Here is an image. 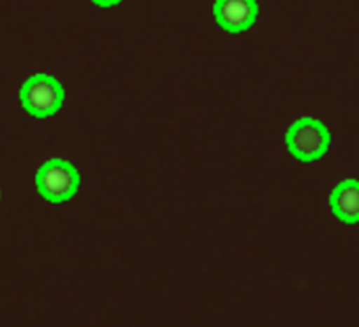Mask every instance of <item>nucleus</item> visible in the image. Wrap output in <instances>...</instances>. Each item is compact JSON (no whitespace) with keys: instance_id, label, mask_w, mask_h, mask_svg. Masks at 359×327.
I'll use <instances>...</instances> for the list:
<instances>
[{"instance_id":"f257e3e1","label":"nucleus","mask_w":359,"mask_h":327,"mask_svg":"<svg viewBox=\"0 0 359 327\" xmlns=\"http://www.w3.org/2000/svg\"><path fill=\"white\" fill-rule=\"evenodd\" d=\"M289 151L302 162H312L323 157L330 148V130L313 118L296 120L287 130Z\"/></svg>"},{"instance_id":"f03ea898","label":"nucleus","mask_w":359,"mask_h":327,"mask_svg":"<svg viewBox=\"0 0 359 327\" xmlns=\"http://www.w3.org/2000/svg\"><path fill=\"white\" fill-rule=\"evenodd\" d=\"M22 104L30 115L46 118L57 113L64 102V88L48 74H36L25 81L20 92Z\"/></svg>"},{"instance_id":"7ed1b4c3","label":"nucleus","mask_w":359,"mask_h":327,"mask_svg":"<svg viewBox=\"0 0 359 327\" xmlns=\"http://www.w3.org/2000/svg\"><path fill=\"white\" fill-rule=\"evenodd\" d=\"M37 190L51 202H64L76 194L79 185V174L72 164L53 158L48 160L36 176Z\"/></svg>"},{"instance_id":"20e7f679","label":"nucleus","mask_w":359,"mask_h":327,"mask_svg":"<svg viewBox=\"0 0 359 327\" xmlns=\"http://www.w3.org/2000/svg\"><path fill=\"white\" fill-rule=\"evenodd\" d=\"M213 15L217 23L227 32H243L254 25L257 18L255 0H215Z\"/></svg>"},{"instance_id":"39448f33","label":"nucleus","mask_w":359,"mask_h":327,"mask_svg":"<svg viewBox=\"0 0 359 327\" xmlns=\"http://www.w3.org/2000/svg\"><path fill=\"white\" fill-rule=\"evenodd\" d=\"M331 209L341 222H359V181L345 180L331 194Z\"/></svg>"},{"instance_id":"423d86ee","label":"nucleus","mask_w":359,"mask_h":327,"mask_svg":"<svg viewBox=\"0 0 359 327\" xmlns=\"http://www.w3.org/2000/svg\"><path fill=\"white\" fill-rule=\"evenodd\" d=\"M92 2H95L101 8H113V6H118L122 0H92Z\"/></svg>"}]
</instances>
